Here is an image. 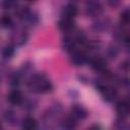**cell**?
Segmentation results:
<instances>
[{
  "instance_id": "3",
  "label": "cell",
  "mask_w": 130,
  "mask_h": 130,
  "mask_svg": "<svg viewBox=\"0 0 130 130\" xmlns=\"http://www.w3.org/2000/svg\"><path fill=\"white\" fill-rule=\"evenodd\" d=\"M85 11L88 16H99L103 11V6L99 0H87L85 3Z\"/></svg>"
},
{
  "instance_id": "11",
  "label": "cell",
  "mask_w": 130,
  "mask_h": 130,
  "mask_svg": "<svg viewBox=\"0 0 130 130\" xmlns=\"http://www.w3.org/2000/svg\"><path fill=\"white\" fill-rule=\"evenodd\" d=\"M77 12H78V9H77L76 5L71 3V4H68L67 6H65V8L63 9V14L62 15H63L64 18L73 19L77 15Z\"/></svg>"
},
{
  "instance_id": "7",
  "label": "cell",
  "mask_w": 130,
  "mask_h": 130,
  "mask_svg": "<svg viewBox=\"0 0 130 130\" xmlns=\"http://www.w3.org/2000/svg\"><path fill=\"white\" fill-rule=\"evenodd\" d=\"M71 62L75 65V66H81L83 65L86 61H87V56L80 51H76L74 50L73 52H71Z\"/></svg>"
},
{
  "instance_id": "9",
  "label": "cell",
  "mask_w": 130,
  "mask_h": 130,
  "mask_svg": "<svg viewBox=\"0 0 130 130\" xmlns=\"http://www.w3.org/2000/svg\"><path fill=\"white\" fill-rule=\"evenodd\" d=\"M58 26H59V28H60L62 31H64V32H70V31H72V30L74 29L75 24H74L73 19H69V18H64V17H62V19H61V20L59 21V23H58Z\"/></svg>"
},
{
  "instance_id": "17",
  "label": "cell",
  "mask_w": 130,
  "mask_h": 130,
  "mask_svg": "<svg viewBox=\"0 0 130 130\" xmlns=\"http://www.w3.org/2000/svg\"><path fill=\"white\" fill-rule=\"evenodd\" d=\"M13 53H14V50H13V48H12L11 46H6V47L3 49V51H2L3 56L6 57V58L11 57V56L13 55Z\"/></svg>"
},
{
  "instance_id": "10",
  "label": "cell",
  "mask_w": 130,
  "mask_h": 130,
  "mask_svg": "<svg viewBox=\"0 0 130 130\" xmlns=\"http://www.w3.org/2000/svg\"><path fill=\"white\" fill-rule=\"evenodd\" d=\"M7 100L12 105H20L23 102V95L19 90L14 89V90L9 92V94L7 96Z\"/></svg>"
},
{
  "instance_id": "2",
  "label": "cell",
  "mask_w": 130,
  "mask_h": 130,
  "mask_svg": "<svg viewBox=\"0 0 130 130\" xmlns=\"http://www.w3.org/2000/svg\"><path fill=\"white\" fill-rule=\"evenodd\" d=\"M96 87L100 90L102 96L104 98V100L106 102H113L118 95L117 89L111 85H105V84L100 82V83H98Z\"/></svg>"
},
{
  "instance_id": "21",
  "label": "cell",
  "mask_w": 130,
  "mask_h": 130,
  "mask_svg": "<svg viewBox=\"0 0 130 130\" xmlns=\"http://www.w3.org/2000/svg\"><path fill=\"white\" fill-rule=\"evenodd\" d=\"M108 2L111 6H116V5H118L119 0H108Z\"/></svg>"
},
{
  "instance_id": "12",
  "label": "cell",
  "mask_w": 130,
  "mask_h": 130,
  "mask_svg": "<svg viewBox=\"0 0 130 130\" xmlns=\"http://www.w3.org/2000/svg\"><path fill=\"white\" fill-rule=\"evenodd\" d=\"M76 40H75V37L74 38H71V37H66L63 42H62V47L64 50H66L67 52H73L75 50V47H76Z\"/></svg>"
},
{
  "instance_id": "22",
  "label": "cell",
  "mask_w": 130,
  "mask_h": 130,
  "mask_svg": "<svg viewBox=\"0 0 130 130\" xmlns=\"http://www.w3.org/2000/svg\"><path fill=\"white\" fill-rule=\"evenodd\" d=\"M26 1H28V2H35L36 0H26Z\"/></svg>"
},
{
  "instance_id": "20",
  "label": "cell",
  "mask_w": 130,
  "mask_h": 130,
  "mask_svg": "<svg viewBox=\"0 0 130 130\" xmlns=\"http://www.w3.org/2000/svg\"><path fill=\"white\" fill-rule=\"evenodd\" d=\"M121 65H122L121 67H122L124 70H126V71L128 70V68H129V65H128V61H127V60H126V61H124L123 63H121Z\"/></svg>"
},
{
  "instance_id": "23",
  "label": "cell",
  "mask_w": 130,
  "mask_h": 130,
  "mask_svg": "<svg viewBox=\"0 0 130 130\" xmlns=\"http://www.w3.org/2000/svg\"><path fill=\"white\" fill-rule=\"evenodd\" d=\"M0 128H1V124H0Z\"/></svg>"
},
{
  "instance_id": "5",
  "label": "cell",
  "mask_w": 130,
  "mask_h": 130,
  "mask_svg": "<svg viewBox=\"0 0 130 130\" xmlns=\"http://www.w3.org/2000/svg\"><path fill=\"white\" fill-rule=\"evenodd\" d=\"M89 63H90V67L95 71H99L102 73H105L107 71V61L104 58L94 57L90 59Z\"/></svg>"
},
{
  "instance_id": "6",
  "label": "cell",
  "mask_w": 130,
  "mask_h": 130,
  "mask_svg": "<svg viewBox=\"0 0 130 130\" xmlns=\"http://www.w3.org/2000/svg\"><path fill=\"white\" fill-rule=\"evenodd\" d=\"M116 111L118 113V115L121 117V119H125L128 114H129V111H130V105H129V102L127 100H122V101H119L117 103V106H116Z\"/></svg>"
},
{
  "instance_id": "15",
  "label": "cell",
  "mask_w": 130,
  "mask_h": 130,
  "mask_svg": "<svg viewBox=\"0 0 130 130\" xmlns=\"http://www.w3.org/2000/svg\"><path fill=\"white\" fill-rule=\"evenodd\" d=\"M0 24L3 27H10L13 24V20H12L11 16L5 14V15H2L0 17Z\"/></svg>"
},
{
  "instance_id": "16",
  "label": "cell",
  "mask_w": 130,
  "mask_h": 130,
  "mask_svg": "<svg viewBox=\"0 0 130 130\" xmlns=\"http://www.w3.org/2000/svg\"><path fill=\"white\" fill-rule=\"evenodd\" d=\"M130 20V12H129V9H124L121 14H120V21L123 23V24H127Z\"/></svg>"
},
{
  "instance_id": "13",
  "label": "cell",
  "mask_w": 130,
  "mask_h": 130,
  "mask_svg": "<svg viewBox=\"0 0 130 130\" xmlns=\"http://www.w3.org/2000/svg\"><path fill=\"white\" fill-rule=\"evenodd\" d=\"M22 128L25 129V130H32V129H36L37 128V122L35 120V118L30 117V116H27L23 122H22Z\"/></svg>"
},
{
  "instance_id": "18",
  "label": "cell",
  "mask_w": 130,
  "mask_h": 130,
  "mask_svg": "<svg viewBox=\"0 0 130 130\" xmlns=\"http://www.w3.org/2000/svg\"><path fill=\"white\" fill-rule=\"evenodd\" d=\"M15 4H16V0H3V2H2V5L5 9L12 8Z\"/></svg>"
},
{
  "instance_id": "4",
  "label": "cell",
  "mask_w": 130,
  "mask_h": 130,
  "mask_svg": "<svg viewBox=\"0 0 130 130\" xmlns=\"http://www.w3.org/2000/svg\"><path fill=\"white\" fill-rule=\"evenodd\" d=\"M110 26H111V20L108 17H100L92 23V28L99 32L108 30Z\"/></svg>"
},
{
  "instance_id": "8",
  "label": "cell",
  "mask_w": 130,
  "mask_h": 130,
  "mask_svg": "<svg viewBox=\"0 0 130 130\" xmlns=\"http://www.w3.org/2000/svg\"><path fill=\"white\" fill-rule=\"evenodd\" d=\"M71 116L73 118H75L76 120H82L84 118H86L87 116V111L84 107L80 106V105H74L71 108Z\"/></svg>"
},
{
  "instance_id": "14",
  "label": "cell",
  "mask_w": 130,
  "mask_h": 130,
  "mask_svg": "<svg viewBox=\"0 0 130 130\" xmlns=\"http://www.w3.org/2000/svg\"><path fill=\"white\" fill-rule=\"evenodd\" d=\"M62 127L65 129H73L76 127V119L72 116L66 117L62 122Z\"/></svg>"
},
{
  "instance_id": "1",
  "label": "cell",
  "mask_w": 130,
  "mask_h": 130,
  "mask_svg": "<svg viewBox=\"0 0 130 130\" xmlns=\"http://www.w3.org/2000/svg\"><path fill=\"white\" fill-rule=\"evenodd\" d=\"M27 86L31 91L46 93L53 89L51 81L44 74H34L27 81Z\"/></svg>"
},
{
  "instance_id": "19",
  "label": "cell",
  "mask_w": 130,
  "mask_h": 130,
  "mask_svg": "<svg viewBox=\"0 0 130 130\" xmlns=\"http://www.w3.org/2000/svg\"><path fill=\"white\" fill-rule=\"evenodd\" d=\"M108 53H109V56H110L111 58H115V56L118 54V51H117V49H116V48L111 47V48H109Z\"/></svg>"
}]
</instances>
